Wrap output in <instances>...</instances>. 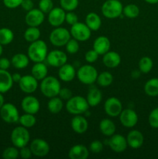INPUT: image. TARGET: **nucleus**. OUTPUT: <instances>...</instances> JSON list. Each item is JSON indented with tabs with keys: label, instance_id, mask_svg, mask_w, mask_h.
<instances>
[{
	"label": "nucleus",
	"instance_id": "f257e3e1",
	"mask_svg": "<svg viewBox=\"0 0 158 159\" xmlns=\"http://www.w3.org/2000/svg\"><path fill=\"white\" fill-rule=\"evenodd\" d=\"M48 54V48L45 41L37 40L30 43L27 49V55L29 60L34 63L43 62L46 58Z\"/></svg>",
	"mask_w": 158,
	"mask_h": 159
},
{
	"label": "nucleus",
	"instance_id": "f03ea898",
	"mask_svg": "<svg viewBox=\"0 0 158 159\" xmlns=\"http://www.w3.org/2000/svg\"><path fill=\"white\" fill-rule=\"evenodd\" d=\"M40 92L46 98H52L57 96L61 86L58 79L54 76H46L41 80L40 85Z\"/></svg>",
	"mask_w": 158,
	"mask_h": 159
},
{
	"label": "nucleus",
	"instance_id": "7ed1b4c3",
	"mask_svg": "<svg viewBox=\"0 0 158 159\" xmlns=\"http://www.w3.org/2000/svg\"><path fill=\"white\" fill-rule=\"evenodd\" d=\"M86 98L81 96H74L67 101L66 110L72 115H81L89 109Z\"/></svg>",
	"mask_w": 158,
	"mask_h": 159
},
{
	"label": "nucleus",
	"instance_id": "20e7f679",
	"mask_svg": "<svg viewBox=\"0 0 158 159\" xmlns=\"http://www.w3.org/2000/svg\"><path fill=\"white\" fill-rule=\"evenodd\" d=\"M101 10L105 18L113 20L122 15L123 6L119 0H106L102 4Z\"/></svg>",
	"mask_w": 158,
	"mask_h": 159
},
{
	"label": "nucleus",
	"instance_id": "39448f33",
	"mask_svg": "<svg viewBox=\"0 0 158 159\" xmlns=\"http://www.w3.org/2000/svg\"><path fill=\"white\" fill-rule=\"evenodd\" d=\"M10 138L13 146L21 148L28 145L30 141V134L28 128L23 126H19L12 130Z\"/></svg>",
	"mask_w": 158,
	"mask_h": 159
},
{
	"label": "nucleus",
	"instance_id": "423d86ee",
	"mask_svg": "<svg viewBox=\"0 0 158 159\" xmlns=\"http://www.w3.org/2000/svg\"><path fill=\"white\" fill-rule=\"evenodd\" d=\"M98 71L91 65H82L77 71L76 76L81 83L85 85H91L97 80Z\"/></svg>",
	"mask_w": 158,
	"mask_h": 159
},
{
	"label": "nucleus",
	"instance_id": "0eeeda50",
	"mask_svg": "<svg viewBox=\"0 0 158 159\" xmlns=\"http://www.w3.org/2000/svg\"><path fill=\"white\" fill-rule=\"evenodd\" d=\"M71 33L64 27L58 26L51 31L50 34V41L55 47H63L66 45L71 39Z\"/></svg>",
	"mask_w": 158,
	"mask_h": 159
},
{
	"label": "nucleus",
	"instance_id": "6e6552de",
	"mask_svg": "<svg viewBox=\"0 0 158 159\" xmlns=\"http://www.w3.org/2000/svg\"><path fill=\"white\" fill-rule=\"evenodd\" d=\"M0 116L7 124H15L19 122L20 116L16 107L12 103L7 102L4 103L0 109Z\"/></svg>",
	"mask_w": 158,
	"mask_h": 159
},
{
	"label": "nucleus",
	"instance_id": "1a4fd4ad",
	"mask_svg": "<svg viewBox=\"0 0 158 159\" xmlns=\"http://www.w3.org/2000/svg\"><path fill=\"white\" fill-rule=\"evenodd\" d=\"M71 37L77 40V41H86L91 37V30L88 27L85 23L77 22L72 25L70 30Z\"/></svg>",
	"mask_w": 158,
	"mask_h": 159
},
{
	"label": "nucleus",
	"instance_id": "9d476101",
	"mask_svg": "<svg viewBox=\"0 0 158 159\" xmlns=\"http://www.w3.org/2000/svg\"><path fill=\"white\" fill-rule=\"evenodd\" d=\"M104 110L105 113L110 117H116L119 116L122 109V104L118 98L109 97L105 100L104 104Z\"/></svg>",
	"mask_w": 158,
	"mask_h": 159
},
{
	"label": "nucleus",
	"instance_id": "9b49d317",
	"mask_svg": "<svg viewBox=\"0 0 158 159\" xmlns=\"http://www.w3.org/2000/svg\"><path fill=\"white\" fill-rule=\"evenodd\" d=\"M30 150L33 155L37 157H45L49 154L50 145L45 140L42 138H36L30 143Z\"/></svg>",
	"mask_w": 158,
	"mask_h": 159
},
{
	"label": "nucleus",
	"instance_id": "f8f14e48",
	"mask_svg": "<svg viewBox=\"0 0 158 159\" xmlns=\"http://www.w3.org/2000/svg\"><path fill=\"white\" fill-rule=\"evenodd\" d=\"M46 60L50 66L60 68V66L67 63L68 56L60 50H53L48 52Z\"/></svg>",
	"mask_w": 158,
	"mask_h": 159
},
{
	"label": "nucleus",
	"instance_id": "ddd939ff",
	"mask_svg": "<svg viewBox=\"0 0 158 159\" xmlns=\"http://www.w3.org/2000/svg\"><path fill=\"white\" fill-rule=\"evenodd\" d=\"M119 116L121 124L126 128L134 127L137 124L139 120L137 113L132 109L122 110Z\"/></svg>",
	"mask_w": 158,
	"mask_h": 159
},
{
	"label": "nucleus",
	"instance_id": "4468645a",
	"mask_svg": "<svg viewBox=\"0 0 158 159\" xmlns=\"http://www.w3.org/2000/svg\"><path fill=\"white\" fill-rule=\"evenodd\" d=\"M19 86L22 92L26 94H31L38 88V80L36 79L32 75H26L22 76L21 79L19 82Z\"/></svg>",
	"mask_w": 158,
	"mask_h": 159
},
{
	"label": "nucleus",
	"instance_id": "2eb2a0df",
	"mask_svg": "<svg viewBox=\"0 0 158 159\" xmlns=\"http://www.w3.org/2000/svg\"><path fill=\"white\" fill-rule=\"evenodd\" d=\"M45 13H43L40 9L33 8L31 10L28 11L25 16V22L28 26H37L42 24L44 21Z\"/></svg>",
	"mask_w": 158,
	"mask_h": 159
},
{
	"label": "nucleus",
	"instance_id": "dca6fc26",
	"mask_svg": "<svg viewBox=\"0 0 158 159\" xmlns=\"http://www.w3.org/2000/svg\"><path fill=\"white\" fill-rule=\"evenodd\" d=\"M22 110L27 113L37 114L40 109V101L33 96H26L21 101Z\"/></svg>",
	"mask_w": 158,
	"mask_h": 159
},
{
	"label": "nucleus",
	"instance_id": "f3484780",
	"mask_svg": "<svg viewBox=\"0 0 158 159\" xmlns=\"http://www.w3.org/2000/svg\"><path fill=\"white\" fill-rule=\"evenodd\" d=\"M108 146L116 153H122L128 147L126 138L121 134H114L108 140Z\"/></svg>",
	"mask_w": 158,
	"mask_h": 159
},
{
	"label": "nucleus",
	"instance_id": "a211bd4d",
	"mask_svg": "<svg viewBox=\"0 0 158 159\" xmlns=\"http://www.w3.org/2000/svg\"><path fill=\"white\" fill-rule=\"evenodd\" d=\"M66 11L61 7H54L48 13V22L54 27L60 26L65 22Z\"/></svg>",
	"mask_w": 158,
	"mask_h": 159
},
{
	"label": "nucleus",
	"instance_id": "6ab92c4d",
	"mask_svg": "<svg viewBox=\"0 0 158 159\" xmlns=\"http://www.w3.org/2000/svg\"><path fill=\"white\" fill-rule=\"evenodd\" d=\"M128 146L133 149H139L143 146L144 142V137L139 130H132L126 136Z\"/></svg>",
	"mask_w": 158,
	"mask_h": 159
},
{
	"label": "nucleus",
	"instance_id": "aec40b11",
	"mask_svg": "<svg viewBox=\"0 0 158 159\" xmlns=\"http://www.w3.org/2000/svg\"><path fill=\"white\" fill-rule=\"evenodd\" d=\"M71 127L75 133L82 134L88 130V122L86 118L81 115H74L71 120Z\"/></svg>",
	"mask_w": 158,
	"mask_h": 159
},
{
	"label": "nucleus",
	"instance_id": "412c9836",
	"mask_svg": "<svg viewBox=\"0 0 158 159\" xmlns=\"http://www.w3.org/2000/svg\"><path fill=\"white\" fill-rule=\"evenodd\" d=\"M76 73L77 71L74 66L71 64L66 63L59 68L58 77L63 82H69L74 80L76 77Z\"/></svg>",
	"mask_w": 158,
	"mask_h": 159
},
{
	"label": "nucleus",
	"instance_id": "4be33fe9",
	"mask_svg": "<svg viewBox=\"0 0 158 159\" xmlns=\"http://www.w3.org/2000/svg\"><path fill=\"white\" fill-rule=\"evenodd\" d=\"M111 48V42L107 37L100 36L98 37L93 43V49L99 54L104 55L105 53L110 51Z\"/></svg>",
	"mask_w": 158,
	"mask_h": 159
},
{
	"label": "nucleus",
	"instance_id": "5701e85b",
	"mask_svg": "<svg viewBox=\"0 0 158 159\" xmlns=\"http://www.w3.org/2000/svg\"><path fill=\"white\" fill-rule=\"evenodd\" d=\"M88 156L89 149L84 144H75L68 152V157L71 159H87Z\"/></svg>",
	"mask_w": 158,
	"mask_h": 159
},
{
	"label": "nucleus",
	"instance_id": "b1692460",
	"mask_svg": "<svg viewBox=\"0 0 158 159\" xmlns=\"http://www.w3.org/2000/svg\"><path fill=\"white\" fill-rule=\"evenodd\" d=\"M102 62L104 65L108 68H117L121 63V57L119 53L109 51L103 55Z\"/></svg>",
	"mask_w": 158,
	"mask_h": 159
},
{
	"label": "nucleus",
	"instance_id": "393cba45",
	"mask_svg": "<svg viewBox=\"0 0 158 159\" xmlns=\"http://www.w3.org/2000/svg\"><path fill=\"white\" fill-rule=\"evenodd\" d=\"M13 83L12 75L7 70L0 69V93L3 94L9 92Z\"/></svg>",
	"mask_w": 158,
	"mask_h": 159
},
{
	"label": "nucleus",
	"instance_id": "a878e982",
	"mask_svg": "<svg viewBox=\"0 0 158 159\" xmlns=\"http://www.w3.org/2000/svg\"><path fill=\"white\" fill-rule=\"evenodd\" d=\"M99 130L104 136L110 138L114 134H116V124L112 120L105 118V119H102L99 123Z\"/></svg>",
	"mask_w": 158,
	"mask_h": 159
},
{
	"label": "nucleus",
	"instance_id": "bb28decb",
	"mask_svg": "<svg viewBox=\"0 0 158 159\" xmlns=\"http://www.w3.org/2000/svg\"><path fill=\"white\" fill-rule=\"evenodd\" d=\"M47 66L43 62H37L33 65L31 69V75L38 81L43 80L47 76Z\"/></svg>",
	"mask_w": 158,
	"mask_h": 159
},
{
	"label": "nucleus",
	"instance_id": "cd10ccee",
	"mask_svg": "<svg viewBox=\"0 0 158 159\" xmlns=\"http://www.w3.org/2000/svg\"><path fill=\"white\" fill-rule=\"evenodd\" d=\"M29 63V58L28 55L22 53H18L12 56L11 59V64L16 69H24L27 68Z\"/></svg>",
	"mask_w": 158,
	"mask_h": 159
},
{
	"label": "nucleus",
	"instance_id": "c85d7f7f",
	"mask_svg": "<svg viewBox=\"0 0 158 159\" xmlns=\"http://www.w3.org/2000/svg\"><path fill=\"white\" fill-rule=\"evenodd\" d=\"M86 99L89 107H97L98 105H99L101 103V102L102 100V92L99 89L94 88H94H91L88 91Z\"/></svg>",
	"mask_w": 158,
	"mask_h": 159
},
{
	"label": "nucleus",
	"instance_id": "c756f323",
	"mask_svg": "<svg viewBox=\"0 0 158 159\" xmlns=\"http://www.w3.org/2000/svg\"><path fill=\"white\" fill-rule=\"evenodd\" d=\"M85 24L91 31H97L102 26V20L95 12H89L85 17Z\"/></svg>",
	"mask_w": 158,
	"mask_h": 159
},
{
	"label": "nucleus",
	"instance_id": "7c9ffc66",
	"mask_svg": "<svg viewBox=\"0 0 158 159\" xmlns=\"http://www.w3.org/2000/svg\"><path fill=\"white\" fill-rule=\"evenodd\" d=\"M144 92L150 97L158 96V78H153L147 81L144 85Z\"/></svg>",
	"mask_w": 158,
	"mask_h": 159
},
{
	"label": "nucleus",
	"instance_id": "2f4dec72",
	"mask_svg": "<svg viewBox=\"0 0 158 159\" xmlns=\"http://www.w3.org/2000/svg\"><path fill=\"white\" fill-rule=\"evenodd\" d=\"M63 100L58 96L50 98V100L48 101L47 103V109L51 113L54 114L59 113L63 109Z\"/></svg>",
	"mask_w": 158,
	"mask_h": 159
},
{
	"label": "nucleus",
	"instance_id": "473e14b6",
	"mask_svg": "<svg viewBox=\"0 0 158 159\" xmlns=\"http://www.w3.org/2000/svg\"><path fill=\"white\" fill-rule=\"evenodd\" d=\"M40 30L37 26H29L24 32V39L28 43H33L39 40L40 37Z\"/></svg>",
	"mask_w": 158,
	"mask_h": 159
},
{
	"label": "nucleus",
	"instance_id": "72a5a7b5",
	"mask_svg": "<svg viewBox=\"0 0 158 159\" xmlns=\"http://www.w3.org/2000/svg\"><path fill=\"white\" fill-rule=\"evenodd\" d=\"M19 123L20 124V125L26 127V128H31L37 123V118L34 116V114L25 113L24 114L20 116Z\"/></svg>",
	"mask_w": 158,
	"mask_h": 159
},
{
	"label": "nucleus",
	"instance_id": "f704fd0d",
	"mask_svg": "<svg viewBox=\"0 0 158 159\" xmlns=\"http://www.w3.org/2000/svg\"><path fill=\"white\" fill-rule=\"evenodd\" d=\"M113 75L109 71H102L98 75L96 82L102 87H108L112 83Z\"/></svg>",
	"mask_w": 158,
	"mask_h": 159
},
{
	"label": "nucleus",
	"instance_id": "c9c22d12",
	"mask_svg": "<svg viewBox=\"0 0 158 159\" xmlns=\"http://www.w3.org/2000/svg\"><path fill=\"white\" fill-rule=\"evenodd\" d=\"M138 67H139V70L141 73L148 74L153 67V60L150 57H147V56L143 57L139 61Z\"/></svg>",
	"mask_w": 158,
	"mask_h": 159
},
{
	"label": "nucleus",
	"instance_id": "e433bc0d",
	"mask_svg": "<svg viewBox=\"0 0 158 159\" xmlns=\"http://www.w3.org/2000/svg\"><path fill=\"white\" fill-rule=\"evenodd\" d=\"M14 34L10 29L3 27L0 29V43L2 45H8L12 42Z\"/></svg>",
	"mask_w": 158,
	"mask_h": 159
},
{
	"label": "nucleus",
	"instance_id": "4c0bfd02",
	"mask_svg": "<svg viewBox=\"0 0 158 159\" xmlns=\"http://www.w3.org/2000/svg\"><path fill=\"white\" fill-rule=\"evenodd\" d=\"M122 13L126 18L135 19L139 15V8L133 3L128 4L125 7H123Z\"/></svg>",
	"mask_w": 158,
	"mask_h": 159
},
{
	"label": "nucleus",
	"instance_id": "58836bf2",
	"mask_svg": "<svg viewBox=\"0 0 158 159\" xmlns=\"http://www.w3.org/2000/svg\"><path fill=\"white\" fill-rule=\"evenodd\" d=\"M2 156L4 159H15L20 157V151L15 146L8 147L3 151Z\"/></svg>",
	"mask_w": 158,
	"mask_h": 159
},
{
	"label": "nucleus",
	"instance_id": "ea45409f",
	"mask_svg": "<svg viewBox=\"0 0 158 159\" xmlns=\"http://www.w3.org/2000/svg\"><path fill=\"white\" fill-rule=\"evenodd\" d=\"M60 7L66 12L74 11L79 5V0H60Z\"/></svg>",
	"mask_w": 158,
	"mask_h": 159
},
{
	"label": "nucleus",
	"instance_id": "a19ab883",
	"mask_svg": "<svg viewBox=\"0 0 158 159\" xmlns=\"http://www.w3.org/2000/svg\"><path fill=\"white\" fill-rule=\"evenodd\" d=\"M65 49H66L67 52L68 54H74L78 52L79 49H80V45H79V42L74 38L70 39L68 40V43L65 45Z\"/></svg>",
	"mask_w": 158,
	"mask_h": 159
},
{
	"label": "nucleus",
	"instance_id": "79ce46f5",
	"mask_svg": "<svg viewBox=\"0 0 158 159\" xmlns=\"http://www.w3.org/2000/svg\"><path fill=\"white\" fill-rule=\"evenodd\" d=\"M149 124L154 129L158 128V107L153 109L148 116Z\"/></svg>",
	"mask_w": 158,
	"mask_h": 159
},
{
	"label": "nucleus",
	"instance_id": "37998d69",
	"mask_svg": "<svg viewBox=\"0 0 158 159\" xmlns=\"http://www.w3.org/2000/svg\"><path fill=\"white\" fill-rule=\"evenodd\" d=\"M38 6L43 13L48 14L54 8V2L52 0H40Z\"/></svg>",
	"mask_w": 158,
	"mask_h": 159
},
{
	"label": "nucleus",
	"instance_id": "c03bdc74",
	"mask_svg": "<svg viewBox=\"0 0 158 159\" xmlns=\"http://www.w3.org/2000/svg\"><path fill=\"white\" fill-rule=\"evenodd\" d=\"M88 149H89V152H92V153L99 154L103 151L104 145L102 141H99V140H94L92 142L90 143Z\"/></svg>",
	"mask_w": 158,
	"mask_h": 159
},
{
	"label": "nucleus",
	"instance_id": "a18cd8bd",
	"mask_svg": "<svg viewBox=\"0 0 158 159\" xmlns=\"http://www.w3.org/2000/svg\"><path fill=\"white\" fill-rule=\"evenodd\" d=\"M65 22L68 23L69 25L72 26V25L75 24L78 22V17L77 15L74 12V11H70V12H66V15H65Z\"/></svg>",
	"mask_w": 158,
	"mask_h": 159
},
{
	"label": "nucleus",
	"instance_id": "49530a36",
	"mask_svg": "<svg viewBox=\"0 0 158 159\" xmlns=\"http://www.w3.org/2000/svg\"><path fill=\"white\" fill-rule=\"evenodd\" d=\"M99 56V54H98L94 49L89 50V51H88L86 53H85V58L87 62H88V63L90 64H92L98 60Z\"/></svg>",
	"mask_w": 158,
	"mask_h": 159
},
{
	"label": "nucleus",
	"instance_id": "de8ad7c7",
	"mask_svg": "<svg viewBox=\"0 0 158 159\" xmlns=\"http://www.w3.org/2000/svg\"><path fill=\"white\" fill-rule=\"evenodd\" d=\"M58 96L62 100H67L71 99L73 96V93L71 90L68 88H61L59 92Z\"/></svg>",
	"mask_w": 158,
	"mask_h": 159
},
{
	"label": "nucleus",
	"instance_id": "09e8293b",
	"mask_svg": "<svg viewBox=\"0 0 158 159\" xmlns=\"http://www.w3.org/2000/svg\"><path fill=\"white\" fill-rule=\"evenodd\" d=\"M23 0H2L3 4L9 9H15L21 6Z\"/></svg>",
	"mask_w": 158,
	"mask_h": 159
},
{
	"label": "nucleus",
	"instance_id": "8fccbe9b",
	"mask_svg": "<svg viewBox=\"0 0 158 159\" xmlns=\"http://www.w3.org/2000/svg\"><path fill=\"white\" fill-rule=\"evenodd\" d=\"M20 156L23 159H29L33 156V153L30 150V148L25 146L20 148Z\"/></svg>",
	"mask_w": 158,
	"mask_h": 159
},
{
	"label": "nucleus",
	"instance_id": "3c124183",
	"mask_svg": "<svg viewBox=\"0 0 158 159\" xmlns=\"http://www.w3.org/2000/svg\"><path fill=\"white\" fill-rule=\"evenodd\" d=\"M11 65V61L7 57H0V69L8 70Z\"/></svg>",
	"mask_w": 158,
	"mask_h": 159
},
{
	"label": "nucleus",
	"instance_id": "603ef678",
	"mask_svg": "<svg viewBox=\"0 0 158 159\" xmlns=\"http://www.w3.org/2000/svg\"><path fill=\"white\" fill-rule=\"evenodd\" d=\"M20 6H21L24 10H26V12H28V11L33 9L34 4L33 0H23V1L22 2V4Z\"/></svg>",
	"mask_w": 158,
	"mask_h": 159
},
{
	"label": "nucleus",
	"instance_id": "864d4df0",
	"mask_svg": "<svg viewBox=\"0 0 158 159\" xmlns=\"http://www.w3.org/2000/svg\"><path fill=\"white\" fill-rule=\"evenodd\" d=\"M12 80H13V82H17L19 83V82L20 81L21 79L22 75L19 73H14L13 75H12Z\"/></svg>",
	"mask_w": 158,
	"mask_h": 159
},
{
	"label": "nucleus",
	"instance_id": "5fc2aeb1",
	"mask_svg": "<svg viewBox=\"0 0 158 159\" xmlns=\"http://www.w3.org/2000/svg\"><path fill=\"white\" fill-rule=\"evenodd\" d=\"M4 103H5L4 97H3V96H2V93H0V109H1L2 107L4 105Z\"/></svg>",
	"mask_w": 158,
	"mask_h": 159
},
{
	"label": "nucleus",
	"instance_id": "6e6d98bb",
	"mask_svg": "<svg viewBox=\"0 0 158 159\" xmlns=\"http://www.w3.org/2000/svg\"><path fill=\"white\" fill-rule=\"evenodd\" d=\"M146 2L149 3V4H156L158 3V0H144Z\"/></svg>",
	"mask_w": 158,
	"mask_h": 159
},
{
	"label": "nucleus",
	"instance_id": "4d7b16f0",
	"mask_svg": "<svg viewBox=\"0 0 158 159\" xmlns=\"http://www.w3.org/2000/svg\"><path fill=\"white\" fill-rule=\"evenodd\" d=\"M2 52H3V48H2V45L0 43V57H1V55L2 54Z\"/></svg>",
	"mask_w": 158,
	"mask_h": 159
}]
</instances>
